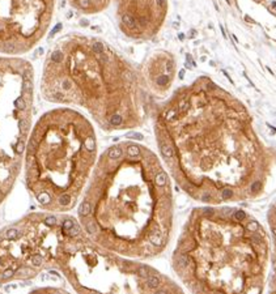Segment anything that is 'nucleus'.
<instances>
[{
	"instance_id": "f257e3e1",
	"label": "nucleus",
	"mask_w": 276,
	"mask_h": 294,
	"mask_svg": "<svg viewBox=\"0 0 276 294\" xmlns=\"http://www.w3.org/2000/svg\"><path fill=\"white\" fill-rule=\"evenodd\" d=\"M148 239H149V242L152 243L153 246H156V247H159V246H161L162 245V234L160 233L159 230H153V231H151V233L148 234Z\"/></svg>"
},
{
	"instance_id": "f03ea898",
	"label": "nucleus",
	"mask_w": 276,
	"mask_h": 294,
	"mask_svg": "<svg viewBox=\"0 0 276 294\" xmlns=\"http://www.w3.org/2000/svg\"><path fill=\"white\" fill-rule=\"evenodd\" d=\"M160 149H161V153L164 154L165 158H171L174 154V150H173V148H171V145L165 144V142H161V144H160Z\"/></svg>"
},
{
	"instance_id": "7ed1b4c3",
	"label": "nucleus",
	"mask_w": 276,
	"mask_h": 294,
	"mask_svg": "<svg viewBox=\"0 0 276 294\" xmlns=\"http://www.w3.org/2000/svg\"><path fill=\"white\" fill-rule=\"evenodd\" d=\"M122 154H123V152H122V149H120L119 147H113V148L109 149V152H108V156H109V158L110 159H118V158L122 157Z\"/></svg>"
},
{
	"instance_id": "20e7f679",
	"label": "nucleus",
	"mask_w": 276,
	"mask_h": 294,
	"mask_svg": "<svg viewBox=\"0 0 276 294\" xmlns=\"http://www.w3.org/2000/svg\"><path fill=\"white\" fill-rule=\"evenodd\" d=\"M176 260H177V265H178L179 268H187L188 267V257L186 254H178Z\"/></svg>"
},
{
	"instance_id": "39448f33",
	"label": "nucleus",
	"mask_w": 276,
	"mask_h": 294,
	"mask_svg": "<svg viewBox=\"0 0 276 294\" xmlns=\"http://www.w3.org/2000/svg\"><path fill=\"white\" fill-rule=\"evenodd\" d=\"M91 212H92L91 203H88V201H84V203H81L80 208H79V213H80V216L86 217V216L91 214Z\"/></svg>"
},
{
	"instance_id": "423d86ee",
	"label": "nucleus",
	"mask_w": 276,
	"mask_h": 294,
	"mask_svg": "<svg viewBox=\"0 0 276 294\" xmlns=\"http://www.w3.org/2000/svg\"><path fill=\"white\" fill-rule=\"evenodd\" d=\"M122 22L128 27V29H135L136 27V21L134 17H131L130 15H125L122 17Z\"/></svg>"
},
{
	"instance_id": "0eeeda50",
	"label": "nucleus",
	"mask_w": 276,
	"mask_h": 294,
	"mask_svg": "<svg viewBox=\"0 0 276 294\" xmlns=\"http://www.w3.org/2000/svg\"><path fill=\"white\" fill-rule=\"evenodd\" d=\"M147 285L151 289H156L160 286V277L159 276H149L147 278Z\"/></svg>"
},
{
	"instance_id": "6e6552de",
	"label": "nucleus",
	"mask_w": 276,
	"mask_h": 294,
	"mask_svg": "<svg viewBox=\"0 0 276 294\" xmlns=\"http://www.w3.org/2000/svg\"><path fill=\"white\" fill-rule=\"evenodd\" d=\"M154 182H156V184L159 187H164L166 184V174L164 171L159 173V174L156 175V178H154Z\"/></svg>"
},
{
	"instance_id": "1a4fd4ad",
	"label": "nucleus",
	"mask_w": 276,
	"mask_h": 294,
	"mask_svg": "<svg viewBox=\"0 0 276 294\" xmlns=\"http://www.w3.org/2000/svg\"><path fill=\"white\" fill-rule=\"evenodd\" d=\"M5 237H7L8 239H17V238L20 237V231L16 228H11V229H8L7 230Z\"/></svg>"
},
{
	"instance_id": "9d476101",
	"label": "nucleus",
	"mask_w": 276,
	"mask_h": 294,
	"mask_svg": "<svg viewBox=\"0 0 276 294\" xmlns=\"http://www.w3.org/2000/svg\"><path fill=\"white\" fill-rule=\"evenodd\" d=\"M85 228H86V231H88L89 234L94 235L96 233H97V225L94 223V221H86Z\"/></svg>"
},
{
	"instance_id": "9b49d317",
	"label": "nucleus",
	"mask_w": 276,
	"mask_h": 294,
	"mask_svg": "<svg viewBox=\"0 0 276 294\" xmlns=\"http://www.w3.org/2000/svg\"><path fill=\"white\" fill-rule=\"evenodd\" d=\"M37 199L41 204H49L50 201H51V197H50V195L47 194V192H41V194H38Z\"/></svg>"
},
{
	"instance_id": "f8f14e48",
	"label": "nucleus",
	"mask_w": 276,
	"mask_h": 294,
	"mask_svg": "<svg viewBox=\"0 0 276 294\" xmlns=\"http://www.w3.org/2000/svg\"><path fill=\"white\" fill-rule=\"evenodd\" d=\"M84 145H85V148H86V150H89V152H93L94 150V148H96V141H94V139L93 137H86V140L84 141Z\"/></svg>"
},
{
	"instance_id": "ddd939ff",
	"label": "nucleus",
	"mask_w": 276,
	"mask_h": 294,
	"mask_svg": "<svg viewBox=\"0 0 276 294\" xmlns=\"http://www.w3.org/2000/svg\"><path fill=\"white\" fill-rule=\"evenodd\" d=\"M122 123H123V118L120 116L119 114H114V115L110 118V124L111 125H115V127H117V125H120Z\"/></svg>"
},
{
	"instance_id": "4468645a",
	"label": "nucleus",
	"mask_w": 276,
	"mask_h": 294,
	"mask_svg": "<svg viewBox=\"0 0 276 294\" xmlns=\"http://www.w3.org/2000/svg\"><path fill=\"white\" fill-rule=\"evenodd\" d=\"M139 153H140V150H139V148L136 147V145H128L127 147V154L130 156V157H136V156H139Z\"/></svg>"
},
{
	"instance_id": "2eb2a0df",
	"label": "nucleus",
	"mask_w": 276,
	"mask_h": 294,
	"mask_svg": "<svg viewBox=\"0 0 276 294\" xmlns=\"http://www.w3.org/2000/svg\"><path fill=\"white\" fill-rule=\"evenodd\" d=\"M30 262H32V265H34V267H39V265H42V263H43V259H42L41 255H33L32 259H30Z\"/></svg>"
},
{
	"instance_id": "dca6fc26",
	"label": "nucleus",
	"mask_w": 276,
	"mask_h": 294,
	"mask_svg": "<svg viewBox=\"0 0 276 294\" xmlns=\"http://www.w3.org/2000/svg\"><path fill=\"white\" fill-rule=\"evenodd\" d=\"M51 60L55 61V63H60V61L63 60V54H62L59 50H56V51H54L51 54Z\"/></svg>"
},
{
	"instance_id": "f3484780",
	"label": "nucleus",
	"mask_w": 276,
	"mask_h": 294,
	"mask_svg": "<svg viewBox=\"0 0 276 294\" xmlns=\"http://www.w3.org/2000/svg\"><path fill=\"white\" fill-rule=\"evenodd\" d=\"M22 92L25 94H29L32 92V81L30 80H24V82H22Z\"/></svg>"
},
{
	"instance_id": "a211bd4d",
	"label": "nucleus",
	"mask_w": 276,
	"mask_h": 294,
	"mask_svg": "<svg viewBox=\"0 0 276 294\" xmlns=\"http://www.w3.org/2000/svg\"><path fill=\"white\" fill-rule=\"evenodd\" d=\"M246 228H247V230L251 231V233H257V231L259 230V225H258L257 221H250V222L247 223Z\"/></svg>"
},
{
	"instance_id": "6ab92c4d",
	"label": "nucleus",
	"mask_w": 276,
	"mask_h": 294,
	"mask_svg": "<svg viewBox=\"0 0 276 294\" xmlns=\"http://www.w3.org/2000/svg\"><path fill=\"white\" fill-rule=\"evenodd\" d=\"M232 196H233V191L230 188H224L221 191V199L222 200H229Z\"/></svg>"
},
{
	"instance_id": "aec40b11",
	"label": "nucleus",
	"mask_w": 276,
	"mask_h": 294,
	"mask_svg": "<svg viewBox=\"0 0 276 294\" xmlns=\"http://www.w3.org/2000/svg\"><path fill=\"white\" fill-rule=\"evenodd\" d=\"M137 273L142 277H147V276H149V268L147 265H140V267L137 268Z\"/></svg>"
},
{
	"instance_id": "412c9836",
	"label": "nucleus",
	"mask_w": 276,
	"mask_h": 294,
	"mask_svg": "<svg viewBox=\"0 0 276 294\" xmlns=\"http://www.w3.org/2000/svg\"><path fill=\"white\" fill-rule=\"evenodd\" d=\"M74 223H75L74 220H71V218H66V220L63 221V230L68 233V230L74 226Z\"/></svg>"
},
{
	"instance_id": "4be33fe9",
	"label": "nucleus",
	"mask_w": 276,
	"mask_h": 294,
	"mask_svg": "<svg viewBox=\"0 0 276 294\" xmlns=\"http://www.w3.org/2000/svg\"><path fill=\"white\" fill-rule=\"evenodd\" d=\"M103 50H105V47H103V44L101 43V42H94L93 43V51L97 52V54H102Z\"/></svg>"
},
{
	"instance_id": "5701e85b",
	"label": "nucleus",
	"mask_w": 276,
	"mask_h": 294,
	"mask_svg": "<svg viewBox=\"0 0 276 294\" xmlns=\"http://www.w3.org/2000/svg\"><path fill=\"white\" fill-rule=\"evenodd\" d=\"M168 82H169V77L166 76V75H161V76L157 77V84H159L160 86L168 85Z\"/></svg>"
},
{
	"instance_id": "b1692460",
	"label": "nucleus",
	"mask_w": 276,
	"mask_h": 294,
	"mask_svg": "<svg viewBox=\"0 0 276 294\" xmlns=\"http://www.w3.org/2000/svg\"><path fill=\"white\" fill-rule=\"evenodd\" d=\"M15 105H16V107H17V109H20V110H24V109L26 107L25 99L22 97H20V98H17V99L15 101Z\"/></svg>"
},
{
	"instance_id": "393cba45",
	"label": "nucleus",
	"mask_w": 276,
	"mask_h": 294,
	"mask_svg": "<svg viewBox=\"0 0 276 294\" xmlns=\"http://www.w3.org/2000/svg\"><path fill=\"white\" fill-rule=\"evenodd\" d=\"M233 216H234V220L237 221V222H241V221L245 220V217H246V213H245L243 211H237Z\"/></svg>"
},
{
	"instance_id": "a878e982",
	"label": "nucleus",
	"mask_w": 276,
	"mask_h": 294,
	"mask_svg": "<svg viewBox=\"0 0 276 294\" xmlns=\"http://www.w3.org/2000/svg\"><path fill=\"white\" fill-rule=\"evenodd\" d=\"M260 188H262L260 182H254V183L251 184V187H250V191H251L253 194H257V192L260 191Z\"/></svg>"
},
{
	"instance_id": "bb28decb",
	"label": "nucleus",
	"mask_w": 276,
	"mask_h": 294,
	"mask_svg": "<svg viewBox=\"0 0 276 294\" xmlns=\"http://www.w3.org/2000/svg\"><path fill=\"white\" fill-rule=\"evenodd\" d=\"M59 203L63 204V205H68V204L71 203V196H69V195L60 196V199H59Z\"/></svg>"
},
{
	"instance_id": "cd10ccee",
	"label": "nucleus",
	"mask_w": 276,
	"mask_h": 294,
	"mask_svg": "<svg viewBox=\"0 0 276 294\" xmlns=\"http://www.w3.org/2000/svg\"><path fill=\"white\" fill-rule=\"evenodd\" d=\"M68 233L71 234V235H77V234H80V226L77 225V223H74V226H72L71 229L68 230Z\"/></svg>"
},
{
	"instance_id": "c85d7f7f",
	"label": "nucleus",
	"mask_w": 276,
	"mask_h": 294,
	"mask_svg": "<svg viewBox=\"0 0 276 294\" xmlns=\"http://www.w3.org/2000/svg\"><path fill=\"white\" fill-rule=\"evenodd\" d=\"M45 223H46V225H49V226L55 225V223H56V218L54 217V216H49V217L45 218Z\"/></svg>"
},
{
	"instance_id": "c756f323",
	"label": "nucleus",
	"mask_w": 276,
	"mask_h": 294,
	"mask_svg": "<svg viewBox=\"0 0 276 294\" xmlns=\"http://www.w3.org/2000/svg\"><path fill=\"white\" fill-rule=\"evenodd\" d=\"M24 148H25V144H24V141H18L17 142V145H16V152L17 153H22L24 152Z\"/></svg>"
},
{
	"instance_id": "7c9ffc66",
	"label": "nucleus",
	"mask_w": 276,
	"mask_h": 294,
	"mask_svg": "<svg viewBox=\"0 0 276 294\" xmlns=\"http://www.w3.org/2000/svg\"><path fill=\"white\" fill-rule=\"evenodd\" d=\"M176 114H177V111H176V110H170L169 113H166V114H165V119H166V120H171L174 116H176Z\"/></svg>"
},
{
	"instance_id": "2f4dec72",
	"label": "nucleus",
	"mask_w": 276,
	"mask_h": 294,
	"mask_svg": "<svg viewBox=\"0 0 276 294\" xmlns=\"http://www.w3.org/2000/svg\"><path fill=\"white\" fill-rule=\"evenodd\" d=\"M20 130H21L22 132H26L28 131V122L26 120H21V122H20Z\"/></svg>"
},
{
	"instance_id": "473e14b6",
	"label": "nucleus",
	"mask_w": 276,
	"mask_h": 294,
	"mask_svg": "<svg viewBox=\"0 0 276 294\" xmlns=\"http://www.w3.org/2000/svg\"><path fill=\"white\" fill-rule=\"evenodd\" d=\"M127 137H131V139H137V140H143V139H144V136H143L142 133H128Z\"/></svg>"
},
{
	"instance_id": "72a5a7b5",
	"label": "nucleus",
	"mask_w": 276,
	"mask_h": 294,
	"mask_svg": "<svg viewBox=\"0 0 276 294\" xmlns=\"http://www.w3.org/2000/svg\"><path fill=\"white\" fill-rule=\"evenodd\" d=\"M13 269H7L4 273H3V278H9V277H12L13 276Z\"/></svg>"
},
{
	"instance_id": "f704fd0d",
	"label": "nucleus",
	"mask_w": 276,
	"mask_h": 294,
	"mask_svg": "<svg viewBox=\"0 0 276 294\" xmlns=\"http://www.w3.org/2000/svg\"><path fill=\"white\" fill-rule=\"evenodd\" d=\"M63 89L64 90H69L71 89V86H72V84H71V81H68V80H66V81H63Z\"/></svg>"
},
{
	"instance_id": "c9c22d12",
	"label": "nucleus",
	"mask_w": 276,
	"mask_h": 294,
	"mask_svg": "<svg viewBox=\"0 0 276 294\" xmlns=\"http://www.w3.org/2000/svg\"><path fill=\"white\" fill-rule=\"evenodd\" d=\"M187 107H188V102H186V101H181L179 102V110L181 111H185Z\"/></svg>"
},
{
	"instance_id": "e433bc0d",
	"label": "nucleus",
	"mask_w": 276,
	"mask_h": 294,
	"mask_svg": "<svg viewBox=\"0 0 276 294\" xmlns=\"http://www.w3.org/2000/svg\"><path fill=\"white\" fill-rule=\"evenodd\" d=\"M24 80H30L32 81V71H29V69L24 71Z\"/></svg>"
},
{
	"instance_id": "4c0bfd02",
	"label": "nucleus",
	"mask_w": 276,
	"mask_h": 294,
	"mask_svg": "<svg viewBox=\"0 0 276 294\" xmlns=\"http://www.w3.org/2000/svg\"><path fill=\"white\" fill-rule=\"evenodd\" d=\"M79 4L81 8H88L89 7V1L88 0H79Z\"/></svg>"
},
{
	"instance_id": "58836bf2",
	"label": "nucleus",
	"mask_w": 276,
	"mask_h": 294,
	"mask_svg": "<svg viewBox=\"0 0 276 294\" xmlns=\"http://www.w3.org/2000/svg\"><path fill=\"white\" fill-rule=\"evenodd\" d=\"M173 67H174L173 60H168V63H166V69L170 72V71H173Z\"/></svg>"
},
{
	"instance_id": "ea45409f",
	"label": "nucleus",
	"mask_w": 276,
	"mask_h": 294,
	"mask_svg": "<svg viewBox=\"0 0 276 294\" xmlns=\"http://www.w3.org/2000/svg\"><path fill=\"white\" fill-rule=\"evenodd\" d=\"M156 4H157V7L164 8L165 4H166V0H156Z\"/></svg>"
},
{
	"instance_id": "a19ab883",
	"label": "nucleus",
	"mask_w": 276,
	"mask_h": 294,
	"mask_svg": "<svg viewBox=\"0 0 276 294\" xmlns=\"http://www.w3.org/2000/svg\"><path fill=\"white\" fill-rule=\"evenodd\" d=\"M60 29H62V24H58V25H56V26L54 27V30H52V32H51V34H50V35H51V37H52V35H54L55 33H58V32H59V30H60Z\"/></svg>"
},
{
	"instance_id": "79ce46f5",
	"label": "nucleus",
	"mask_w": 276,
	"mask_h": 294,
	"mask_svg": "<svg viewBox=\"0 0 276 294\" xmlns=\"http://www.w3.org/2000/svg\"><path fill=\"white\" fill-rule=\"evenodd\" d=\"M154 294H169V292L165 289H160V290H157V292H154Z\"/></svg>"
},
{
	"instance_id": "37998d69",
	"label": "nucleus",
	"mask_w": 276,
	"mask_h": 294,
	"mask_svg": "<svg viewBox=\"0 0 276 294\" xmlns=\"http://www.w3.org/2000/svg\"><path fill=\"white\" fill-rule=\"evenodd\" d=\"M29 273H30V269H26V268L20 271V274H29Z\"/></svg>"
},
{
	"instance_id": "c03bdc74",
	"label": "nucleus",
	"mask_w": 276,
	"mask_h": 294,
	"mask_svg": "<svg viewBox=\"0 0 276 294\" xmlns=\"http://www.w3.org/2000/svg\"><path fill=\"white\" fill-rule=\"evenodd\" d=\"M222 73H224V75H225V76H226V78H228V80H229V81H230V82H232V84H233L232 78H230V76H229V75H228V73H226V71H222Z\"/></svg>"
},
{
	"instance_id": "a18cd8bd",
	"label": "nucleus",
	"mask_w": 276,
	"mask_h": 294,
	"mask_svg": "<svg viewBox=\"0 0 276 294\" xmlns=\"http://www.w3.org/2000/svg\"><path fill=\"white\" fill-rule=\"evenodd\" d=\"M5 49H7V50H8V51H12V50H13V49H15V46H13V44H11V46H9V44H8V46H7V47H5Z\"/></svg>"
},
{
	"instance_id": "49530a36",
	"label": "nucleus",
	"mask_w": 276,
	"mask_h": 294,
	"mask_svg": "<svg viewBox=\"0 0 276 294\" xmlns=\"http://www.w3.org/2000/svg\"><path fill=\"white\" fill-rule=\"evenodd\" d=\"M183 76H185V69H182V71L179 72V78H183Z\"/></svg>"
},
{
	"instance_id": "de8ad7c7",
	"label": "nucleus",
	"mask_w": 276,
	"mask_h": 294,
	"mask_svg": "<svg viewBox=\"0 0 276 294\" xmlns=\"http://www.w3.org/2000/svg\"><path fill=\"white\" fill-rule=\"evenodd\" d=\"M178 38H179V39H181V41H183V38H185V34H183V33H179Z\"/></svg>"
},
{
	"instance_id": "09e8293b",
	"label": "nucleus",
	"mask_w": 276,
	"mask_h": 294,
	"mask_svg": "<svg viewBox=\"0 0 276 294\" xmlns=\"http://www.w3.org/2000/svg\"><path fill=\"white\" fill-rule=\"evenodd\" d=\"M80 24H81V25H88V21H86V20H83V21H81Z\"/></svg>"
},
{
	"instance_id": "8fccbe9b",
	"label": "nucleus",
	"mask_w": 276,
	"mask_h": 294,
	"mask_svg": "<svg viewBox=\"0 0 276 294\" xmlns=\"http://www.w3.org/2000/svg\"><path fill=\"white\" fill-rule=\"evenodd\" d=\"M272 233H274V237H275V240H276V228L272 229Z\"/></svg>"
},
{
	"instance_id": "3c124183",
	"label": "nucleus",
	"mask_w": 276,
	"mask_h": 294,
	"mask_svg": "<svg viewBox=\"0 0 276 294\" xmlns=\"http://www.w3.org/2000/svg\"><path fill=\"white\" fill-rule=\"evenodd\" d=\"M275 214H276V213H275Z\"/></svg>"
}]
</instances>
